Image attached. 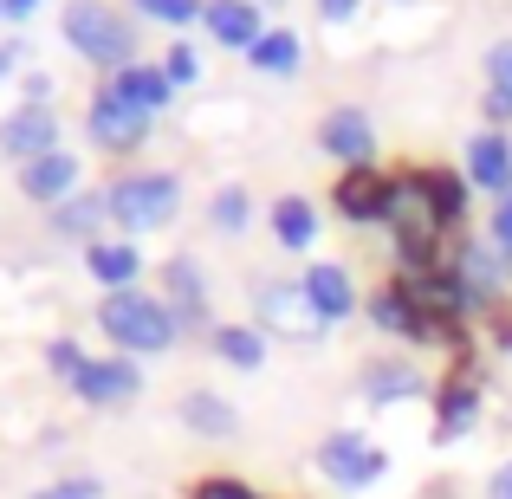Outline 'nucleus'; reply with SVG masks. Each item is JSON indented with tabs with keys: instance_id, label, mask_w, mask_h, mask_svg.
I'll list each match as a JSON object with an SVG mask.
<instances>
[{
	"instance_id": "nucleus-6",
	"label": "nucleus",
	"mask_w": 512,
	"mask_h": 499,
	"mask_svg": "<svg viewBox=\"0 0 512 499\" xmlns=\"http://www.w3.org/2000/svg\"><path fill=\"white\" fill-rule=\"evenodd\" d=\"M0 150L20 156V163L52 156V150H59V117H52L46 104H26V111H13L7 124H0Z\"/></svg>"
},
{
	"instance_id": "nucleus-15",
	"label": "nucleus",
	"mask_w": 512,
	"mask_h": 499,
	"mask_svg": "<svg viewBox=\"0 0 512 499\" xmlns=\"http://www.w3.org/2000/svg\"><path fill=\"white\" fill-rule=\"evenodd\" d=\"M85 266H91V279H98V286H111V292H130V279L143 273L137 247H124V240H91Z\"/></svg>"
},
{
	"instance_id": "nucleus-28",
	"label": "nucleus",
	"mask_w": 512,
	"mask_h": 499,
	"mask_svg": "<svg viewBox=\"0 0 512 499\" xmlns=\"http://www.w3.org/2000/svg\"><path fill=\"white\" fill-rule=\"evenodd\" d=\"M137 13H150L163 26H188V20H201V0H137Z\"/></svg>"
},
{
	"instance_id": "nucleus-14",
	"label": "nucleus",
	"mask_w": 512,
	"mask_h": 499,
	"mask_svg": "<svg viewBox=\"0 0 512 499\" xmlns=\"http://www.w3.org/2000/svg\"><path fill=\"white\" fill-rule=\"evenodd\" d=\"M72 182H78V163L65 150H52V156H39V163L20 169V188L33 201H72Z\"/></svg>"
},
{
	"instance_id": "nucleus-33",
	"label": "nucleus",
	"mask_w": 512,
	"mask_h": 499,
	"mask_svg": "<svg viewBox=\"0 0 512 499\" xmlns=\"http://www.w3.org/2000/svg\"><path fill=\"white\" fill-rule=\"evenodd\" d=\"M39 499H98V487L91 480H65V487H46Z\"/></svg>"
},
{
	"instance_id": "nucleus-22",
	"label": "nucleus",
	"mask_w": 512,
	"mask_h": 499,
	"mask_svg": "<svg viewBox=\"0 0 512 499\" xmlns=\"http://www.w3.org/2000/svg\"><path fill=\"white\" fill-rule=\"evenodd\" d=\"M247 59L260 65V72H273V78H292V72H299V39L273 26V33H260V39H253V52H247Z\"/></svg>"
},
{
	"instance_id": "nucleus-31",
	"label": "nucleus",
	"mask_w": 512,
	"mask_h": 499,
	"mask_svg": "<svg viewBox=\"0 0 512 499\" xmlns=\"http://www.w3.org/2000/svg\"><path fill=\"white\" fill-rule=\"evenodd\" d=\"M163 72H169V85H195V72H201V59H195V46H169V59H163Z\"/></svg>"
},
{
	"instance_id": "nucleus-9",
	"label": "nucleus",
	"mask_w": 512,
	"mask_h": 499,
	"mask_svg": "<svg viewBox=\"0 0 512 499\" xmlns=\"http://www.w3.org/2000/svg\"><path fill=\"white\" fill-rule=\"evenodd\" d=\"M104 91H111V98H124L130 111L156 117V111L169 104V91H175V85H169L163 65H124V72H111V85H104Z\"/></svg>"
},
{
	"instance_id": "nucleus-2",
	"label": "nucleus",
	"mask_w": 512,
	"mask_h": 499,
	"mask_svg": "<svg viewBox=\"0 0 512 499\" xmlns=\"http://www.w3.org/2000/svg\"><path fill=\"white\" fill-rule=\"evenodd\" d=\"M65 39H72V52H85L91 65H111V72L137 65V26H124L104 0H72V7H65Z\"/></svg>"
},
{
	"instance_id": "nucleus-18",
	"label": "nucleus",
	"mask_w": 512,
	"mask_h": 499,
	"mask_svg": "<svg viewBox=\"0 0 512 499\" xmlns=\"http://www.w3.org/2000/svg\"><path fill=\"white\" fill-rule=\"evenodd\" d=\"M415 195L428 201L435 221H454V214L467 208V182H461V175H448V169H422V175H415Z\"/></svg>"
},
{
	"instance_id": "nucleus-36",
	"label": "nucleus",
	"mask_w": 512,
	"mask_h": 499,
	"mask_svg": "<svg viewBox=\"0 0 512 499\" xmlns=\"http://www.w3.org/2000/svg\"><path fill=\"white\" fill-rule=\"evenodd\" d=\"M318 7H325V20H350V13H357V0H318Z\"/></svg>"
},
{
	"instance_id": "nucleus-21",
	"label": "nucleus",
	"mask_w": 512,
	"mask_h": 499,
	"mask_svg": "<svg viewBox=\"0 0 512 499\" xmlns=\"http://www.w3.org/2000/svg\"><path fill=\"white\" fill-rule=\"evenodd\" d=\"M182 422H188V428H201V435H234V428H240V415L227 409L221 396H208V389H195V396L182 402Z\"/></svg>"
},
{
	"instance_id": "nucleus-20",
	"label": "nucleus",
	"mask_w": 512,
	"mask_h": 499,
	"mask_svg": "<svg viewBox=\"0 0 512 499\" xmlns=\"http://www.w3.org/2000/svg\"><path fill=\"white\" fill-rule=\"evenodd\" d=\"M111 214V195H78V201H59V214H52V234H72V240H85L91 227Z\"/></svg>"
},
{
	"instance_id": "nucleus-25",
	"label": "nucleus",
	"mask_w": 512,
	"mask_h": 499,
	"mask_svg": "<svg viewBox=\"0 0 512 499\" xmlns=\"http://www.w3.org/2000/svg\"><path fill=\"white\" fill-rule=\"evenodd\" d=\"M363 389H370L376 402H402V396H415V370L409 363H370V370H363Z\"/></svg>"
},
{
	"instance_id": "nucleus-10",
	"label": "nucleus",
	"mask_w": 512,
	"mask_h": 499,
	"mask_svg": "<svg viewBox=\"0 0 512 499\" xmlns=\"http://www.w3.org/2000/svg\"><path fill=\"white\" fill-rule=\"evenodd\" d=\"M318 143H325L331 156H344L350 169H363V163H370V150H376V130H370V117H363V111H331L325 130H318Z\"/></svg>"
},
{
	"instance_id": "nucleus-29",
	"label": "nucleus",
	"mask_w": 512,
	"mask_h": 499,
	"mask_svg": "<svg viewBox=\"0 0 512 499\" xmlns=\"http://www.w3.org/2000/svg\"><path fill=\"white\" fill-rule=\"evenodd\" d=\"M376 318H383L389 331H402V337H415V318H409V299H402L396 286L383 292V299H376Z\"/></svg>"
},
{
	"instance_id": "nucleus-24",
	"label": "nucleus",
	"mask_w": 512,
	"mask_h": 499,
	"mask_svg": "<svg viewBox=\"0 0 512 499\" xmlns=\"http://www.w3.org/2000/svg\"><path fill=\"white\" fill-rule=\"evenodd\" d=\"M214 350H221L234 370H260L266 337H260V331H247V325H221V331H214Z\"/></svg>"
},
{
	"instance_id": "nucleus-1",
	"label": "nucleus",
	"mask_w": 512,
	"mask_h": 499,
	"mask_svg": "<svg viewBox=\"0 0 512 499\" xmlns=\"http://www.w3.org/2000/svg\"><path fill=\"white\" fill-rule=\"evenodd\" d=\"M98 325L104 337H117L124 350H169L175 344V312L163 299H150V292H104L98 305Z\"/></svg>"
},
{
	"instance_id": "nucleus-3",
	"label": "nucleus",
	"mask_w": 512,
	"mask_h": 499,
	"mask_svg": "<svg viewBox=\"0 0 512 499\" xmlns=\"http://www.w3.org/2000/svg\"><path fill=\"white\" fill-rule=\"evenodd\" d=\"M175 201H182V182L175 175H124V182L111 188V214L130 227V234H156V227L175 214Z\"/></svg>"
},
{
	"instance_id": "nucleus-8",
	"label": "nucleus",
	"mask_w": 512,
	"mask_h": 499,
	"mask_svg": "<svg viewBox=\"0 0 512 499\" xmlns=\"http://www.w3.org/2000/svg\"><path fill=\"white\" fill-rule=\"evenodd\" d=\"M318 467H325L338 487H370L376 474H383V454L376 448H363L357 435H331L325 448H318Z\"/></svg>"
},
{
	"instance_id": "nucleus-12",
	"label": "nucleus",
	"mask_w": 512,
	"mask_h": 499,
	"mask_svg": "<svg viewBox=\"0 0 512 499\" xmlns=\"http://www.w3.org/2000/svg\"><path fill=\"white\" fill-rule=\"evenodd\" d=\"M201 20H208V33L221 39V46H247V52H253V39L266 33L253 0H208V7H201Z\"/></svg>"
},
{
	"instance_id": "nucleus-7",
	"label": "nucleus",
	"mask_w": 512,
	"mask_h": 499,
	"mask_svg": "<svg viewBox=\"0 0 512 499\" xmlns=\"http://www.w3.org/2000/svg\"><path fill=\"white\" fill-rule=\"evenodd\" d=\"M260 325H273L279 337H318V331H325V318L312 312L305 286L292 279V286H266L260 292Z\"/></svg>"
},
{
	"instance_id": "nucleus-23",
	"label": "nucleus",
	"mask_w": 512,
	"mask_h": 499,
	"mask_svg": "<svg viewBox=\"0 0 512 499\" xmlns=\"http://www.w3.org/2000/svg\"><path fill=\"white\" fill-rule=\"evenodd\" d=\"M169 286H175V318H208V299H201V266L195 260H169Z\"/></svg>"
},
{
	"instance_id": "nucleus-16",
	"label": "nucleus",
	"mask_w": 512,
	"mask_h": 499,
	"mask_svg": "<svg viewBox=\"0 0 512 499\" xmlns=\"http://www.w3.org/2000/svg\"><path fill=\"white\" fill-rule=\"evenodd\" d=\"M467 182H480V188H506L512 182V150H506L500 130L474 137V150H467Z\"/></svg>"
},
{
	"instance_id": "nucleus-4",
	"label": "nucleus",
	"mask_w": 512,
	"mask_h": 499,
	"mask_svg": "<svg viewBox=\"0 0 512 499\" xmlns=\"http://www.w3.org/2000/svg\"><path fill=\"white\" fill-rule=\"evenodd\" d=\"M402 201V182H389V175H376L370 163L363 169H344L338 182V214L344 221H389Z\"/></svg>"
},
{
	"instance_id": "nucleus-30",
	"label": "nucleus",
	"mask_w": 512,
	"mask_h": 499,
	"mask_svg": "<svg viewBox=\"0 0 512 499\" xmlns=\"http://www.w3.org/2000/svg\"><path fill=\"white\" fill-rule=\"evenodd\" d=\"M46 363H52L59 376H72V383L85 376V357H78V344H72V337H52V344H46Z\"/></svg>"
},
{
	"instance_id": "nucleus-19",
	"label": "nucleus",
	"mask_w": 512,
	"mask_h": 499,
	"mask_svg": "<svg viewBox=\"0 0 512 499\" xmlns=\"http://www.w3.org/2000/svg\"><path fill=\"white\" fill-rule=\"evenodd\" d=\"M474 415H480V389L454 376V383L441 389V422H435V441H454L467 422H474Z\"/></svg>"
},
{
	"instance_id": "nucleus-5",
	"label": "nucleus",
	"mask_w": 512,
	"mask_h": 499,
	"mask_svg": "<svg viewBox=\"0 0 512 499\" xmlns=\"http://www.w3.org/2000/svg\"><path fill=\"white\" fill-rule=\"evenodd\" d=\"M85 130H91V143H98V150H137L143 130H150V117L130 111V104L111 98V91H98V98H91V111H85Z\"/></svg>"
},
{
	"instance_id": "nucleus-38",
	"label": "nucleus",
	"mask_w": 512,
	"mask_h": 499,
	"mask_svg": "<svg viewBox=\"0 0 512 499\" xmlns=\"http://www.w3.org/2000/svg\"><path fill=\"white\" fill-rule=\"evenodd\" d=\"M13 72V46H0V78H7Z\"/></svg>"
},
{
	"instance_id": "nucleus-37",
	"label": "nucleus",
	"mask_w": 512,
	"mask_h": 499,
	"mask_svg": "<svg viewBox=\"0 0 512 499\" xmlns=\"http://www.w3.org/2000/svg\"><path fill=\"white\" fill-rule=\"evenodd\" d=\"M33 7H39V0H0V13H7V20H26Z\"/></svg>"
},
{
	"instance_id": "nucleus-35",
	"label": "nucleus",
	"mask_w": 512,
	"mask_h": 499,
	"mask_svg": "<svg viewBox=\"0 0 512 499\" xmlns=\"http://www.w3.org/2000/svg\"><path fill=\"white\" fill-rule=\"evenodd\" d=\"M487 499H512V461H506V467H493V480H487Z\"/></svg>"
},
{
	"instance_id": "nucleus-27",
	"label": "nucleus",
	"mask_w": 512,
	"mask_h": 499,
	"mask_svg": "<svg viewBox=\"0 0 512 499\" xmlns=\"http://www.w3.org/2000/svg\"><path fill=\"white\" fill-rule=\"evenodd\" d=\"M487 78H493V91H487V98L512 104V39H500V46L487 52Z\"/></svg>"
},
{
	"instance_id": "nucleus-13",
	"label": "nucleus",
	"mask_w": 512,
	"mask_h": 499,
	"mask_svg": "<svg viewBox=\"0 0 512 499\" xmlns=\"http://www.w3.org/2000/svg\"><path fill=\"white\" fill-rule=\"evenodd\" d=\"M137 389H143V376H137V363H124V357L85 363V376H78V396L85 402H124V396H137Z\"/></svg>"
},
{
	"instance_id": "nucleus-34",
	"label": "nucleus",
	"mask_w": 512,
	"mask_h": 499,
	"mask_svg": "<svg viewBox=\"0 0 512 499\" xmlns=\"http://www.w3.org/2000/svg\"><path fill=\"white\" fill-rule=\"evenodd\" d=\"M493 240H500V253H512V195L500 201V214H493Z\"/></svg>"
},
{
	"instance_id": "nucleus-32",
	"label": "nucleus",
	"mask_w": 512,
	"mask_h": 499,
	"mask_svg": "<svg viewBox=\"0 0 512 499\" xmlns=\"http://www.w3.org/2000/svg\"><path fill=\"white\" fill-rule=\"evenodd\" d=\"M195 499H260V493L240 487V480H221V474H214V480H201V487H195Z\"/></svg>"
},
{
	"instance_id": "nucleus-17",
	"label": "nucleus",
	"mask_w": 512,
	"mask_h": 499,
	"mask_svg": "<svg viewBox=\"0 0 512 499\" xmlns=\"http://www.w3.org/2000/svg\"><path fill=\"white\" fill-rule=\"evenodd\" d=\"M273 234H279V247H292V253H305L318 240V208L305 195H286V201H273Z\"/></svg>"
},
{
	"instance_id": "nucleus-26",
	"label": "nucleus",
	"mask_w": 512,
	"mask_h": 499,
	"mask_svg": "<svg viewBox=\"0 0 512 499\" xmlns=\"http://www.w3.org/2000/svg\"><path fill=\"white\" fill-rule=\"evenodd\" d=\"M208 221L221 227V234H240V227H247V188H221V195L208 201Z\"/></svg>"
},
{
	"instance_id": "nucleus-11",
	"label": "nucleus",
	"mask_w": 512,
	"mask_h": 499,
	"mask_svg": "<svg viewBox=\"0 0 512 499\" xmlns=\"http://www.w3.org/2000/svg\"><path fill=\"white\" fill-rule=\"evenodd\" d=\"M299 286H305V299H312V312L325 318V325H331V318H350V312H357V286H350V273H344V266H331V260L312 266Z\"/></svg>"
}]
</instances>
